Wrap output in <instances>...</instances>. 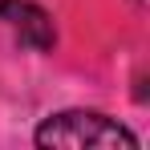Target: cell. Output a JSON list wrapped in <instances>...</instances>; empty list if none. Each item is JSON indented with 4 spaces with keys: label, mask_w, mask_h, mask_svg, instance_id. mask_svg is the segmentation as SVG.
Wrapping results in <instances>:
<instances>
[{
    "label": "cell",
    "mask_w": 150,
    "mask_h": 150,
    "mask_svg": "<svg viewBox=\"0 0 150 150\" xmlns=\"http://www.w3.org/2000/svg\"><path fill=\"white\" fill-rule=\"evenodd\" d=\"M37 146H65V150H138V138L122 122L98 110H65L41 122Z\"/></svg>",
    "instance_id": "6da1fadb"
},
{
    "label": "cell",
    "mask_w": 150,
    "mask_h": 150,
    "mask_svg": "<svg viewBox=\"0 0 150 150\" xmlns=\"http://www.w3.org/2000/svg\"><path fill=\"white\" fill-rule=\"evenodd\" d=\"M0 21L12 28V33L21 37V45H28V49L49 53L53 41H57L49 12H45L41 4H33V0H0Z\"/></svg>",
    "instance_id": "7a4b0ae2"
}]
</instances>
